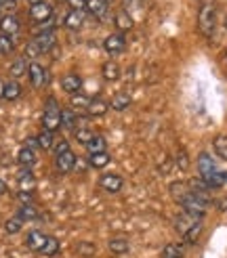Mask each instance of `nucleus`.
Returning a JSON list of instances; mask_svg holds the SVG:
<instances>
[{
  "instance_id": "19",
  "label": "nucleus",
  "mask_w": 227,
  "mask_h": 258,
  "mask_svg": "<svg viewBox=\"0 0 227 258\" xmlns=\"http://www.w3.org/2000/svg\"><path fill=\"white\" fill-rule=\"evenodd\" d=\"M17 162H19L21 166H25V168L34 166V164H36V153H34V149H30V147H21L19 153H17Z\"/></svg>"
},
{
  "instance_id": "8",
  "label": "nucleus",
  "mask_w": 227,
  "mask_h": 258,
  "mask_svg": "<svg viewBox=\"0 0 227 258\" xmlns=\"http://www.w3.org/2000/svg\"><path fill=\"white\" fill-rule=\"evenodd\" d=\"M122 176L120 174H114V172H109V174H101L99 176V187L101 189H105V191H109V193H118L120 189H122Z\"/></svg>"
},
{
  "instance_id": "14",
  "label": "nucleus",
  "mask_w": 227,
  "mask_h": 258,
  "mask_svg": "<svg viewBox=\"0 0 227 258\" xmlns=\"http://www.w3.org/2000/svg\"><path fill=\"white\" fill-rule=\"evenodd\" d=\"M34 42L38 44V48H40L42 53H46V50H50V48L55 46V42H57V36H55V32H44V34H36Z\"/></svg>"
},
{
  "instance_id": "4",
  "label": "nucleus",
  "mask_w": 227,
  "mask_h": 258,
  "mask_svg": "<svg viewBox=\"0 0 227 258\" xmlns=\"http://www.w3.org/2000/svg\"><path fill=\"white\" fill-rule=\"evenodd\" d=\"M28 76H30V80H32V86H34V88H42L44 84H48V72L40 66V63H30Z\"/></svg>"
},
{
  "instance_id": "30",
  "label": "nucleus",
  "mask_w": 227,
  "mask_h": 258,
  "mask_svg": "<svg viewBox=\"0 0 227 258\" xmlns=\"http://www.w3.org/2000/svg\"><path fill=\"white\" fill-rule=\"evenodd\" d=\"M13 48H15V40H13V36L0 34V55H11Z\"/></svg>"
},
{
  "instance_id": "36",
  "label": "nucleus",
  "mask_w": 227,
  "mask_h": 258,
  "mask_svg": "<svg viewBox=\"0 0 227 258\" xmlns=\"http://www.w3.org/2000/svg\"><path fill=\"white\" fill-rule=\"evenodd\" d=\"M38 55H42V50L38 48V44H36L34 40H30L28 44H25V53H23V57H25V59H34V57H38Z\"/></svg>"
},
{
  "instance_id": "27",
  "label": "nucleus",
  "mask_w": 227,
  "mask_h": 258,
  "mask_svg": "<svg viewBox=\"0 0 227 258\" xmlns=\"http://www.w3.org/2000/svg\"><path fill=\"white\" fill-rule=\"evenodd\" d=\"M38 139V147L48 151V149H53L55 147V139H53V133H48V131H42L40 135L36 137Z\"/></svg>"
},
{
  "instance_id": "29",
  "label": "nucleus",
  "mask_w": 227,
  "mask_h": 258,
  "mask_svg": "<svg viewBox=\"0 0 227 258\" xmlns=\"http://www.w3.org/2000/svg\"><path fill=\"white\" fill-rule=\"evenodd\" d=\"M109 250L116 252V254H124L126 250H129V241H126L124 237H111L109 239Z\"/></svg>"
},
{
  "instance_id": "25",
  "label": "nucleus",
  "mask_w": 227,
  "mask_h": 258,
  "mask_svg": "<svg viewBox=\"0 0 227 258\" xmlns=\"http://www.w3.org/2000/svg\"><path fill=\"white\" fill-rule=\"evenodd\" d=\"M101 72H103V78L105 80H118L120 78V66H118L116 61H107Z\"/></svg>"
},
{
  "instance_id": "37",
  "label": "nucleus",
  "mask_w": 227,
  "mask_h": 258,
  "mask_svg": "<svg viewBox=\"0 0 227 258\" xmlns=\"http://www.w3.org/2000/svg\"><path fill=\"white\" fill-rule=\"evenodd\" d=\"M88 103H91V99L84 97V95H78V93L72 95V105H74V107H82V109H86V107H88Z\"/></svg>"
},
{
  "instance_id": "21",
  "label": "nucleus",
  "mask_w": 227,
  "mask_h": 258,
  "mask_svg": "<svg viewBox=\"0 0 227 258\" xmlns=\"http://www.w3.org/2000/svg\"><path fill=\"white\" fill-rule=\"evenodd\" d=\"M109 107L116 109V111H124L126 107H131V97L126 95V93H118L116 97L109 101Z\"/></svg>"
},
{
  "instance_id": "9",
  "label": "nucleus",
  "mask_w": 227,
  "mask_h": 258,
  "mask_svg": "<svg viewBox=\"0 0 227 258\" xmlns=\"http://www.w3.org/2000/svg\"><path fill=\"white\" fill-rule=\"evenodd\" d=\"M217 164H214V160L208 156V153H200L198 158V172H200V178H206L210 176L212 172H217Z\"/></svg>"
},
{
  "instance_id": "44",
  "label": "nucleus",
  "mask_w": 227,
  "mask_h": 258,
  "mask_svg": "<svg viewBox=\"0 0 227 258\" xmlns=\"http://www.w3.org/2000/svg\"><path fill=\"white\" fill-rule=\"evenodd\" d=\"M0 97H5V82H0Z\"/></svg>"
},
{
  "instance_id": "18",
  "label": "nucleus",
  "mask_w": 227,
  "mask_h": 258,
  "mask_svg": "<svg viewBox=\"0 0 227 258\" xmlns=\"http://www.w3.org/2000/svg\"><path fill=\"white\" fill-rule=\"evenodd\" d=\"M86 149H88V153H105L107 151V143H105V139L101 137V135H93V139L88 141V145H86Z\"/></svg>"
},
{
  "instance_id": "33",
  "label": "nucleus",
  "mask_w": 227,
  "mask_h": 258,
  "mask_svg": "<svg viewBox=\"0 0 227 258\" xmlns=\"http://www.w3.org/2000/svg\"><path fill=\"white\" fill-rule=\"evenodd\" d=\"M21 227H23V218L21 216H13V218H9L7 221V233H19L21 231Z\"/></svg>"
},
{
  "instance_id": "43",
  "label": "nucleus",
  "mask_w": 227,
  "mask_h": 258,
  "mask_svg": "<svg viewBox=\"0 0 227 258\" xmlns=\"http://www.w3.org/2000/svg\"><path fill=\"white\" fill-rule=\"evenodd\" d=\"M5 193H7V185L0 180V196H5Z\"/></svg>"
},
{
  "instance_id": "35",
  "label": "nucleus",
  "mask_w": 227,
  "mask_h": 258,
  "mask_svg": "<svg viewBox=\"0 0 227 258\" xmlns=\"http://www.w3.org/2000/svg\"><path fill=\"white\" fill-rule=\"evenodd\" d=\"M76 250H78L82 256H86V258H91L95 252H97V248L93 246V243L91 241H80L78 243V246H76Z\"/></svg>"
},
{
  "instance_id": "28",
  "label": "nucleus",
  "mask_w": 227,
  "mask_h": 258,
  "mask_svg": "<svg viewBox=\"0 0 227 258\" xmlns=\"http://www.w3.org/2000/svg\"><path fill=\"white\" fill-rule=\"evenodd\" d=\"M109 162H111V158L107 156V151L105 153H93V156L88 158V164H91L93 168H105Z\"/></svg>"
},
{
  "instance_id": "40",
  "label": "nucleus",
  "mask_w": 227,
  "mask_h": 258,
  "mask_svg": "<svg viewBox=\"0 0 227 258\" xmlns=\"http://www.w3.org/2000/svg\"><path fill=\"white\" fill-rule=\"evenodd\" d=\"M63 151H70V145H68V141H59L57 147H55V156H59V153Z\"/></svg>"
},
{
  "instance_id": "12",
  "label": "nucleus",
  "mask_w": 227,
  "mask_h": 258,
  "mask_svg": "<svg viewBox=\"0 0 227 258\" xmlns=\"http://www.w3.org/2000/svg\"><path fill=\"white\" fill-rule=\"evenodd\" d=\"M44 243H46V235L40 233V231H30L28 237H25V246L34 252H42Z\"/></svg>"
},
{
  "instance_id": "45",
  "label": "nucleus",
  "mask_w": 227,
  "mask_h": 258,
  "mask_svg": "<svg viewBox=\"0 0 227 258\" xmlns=\"http://www.w3.org/2000/svg\"><path fill=\"white\" fill-rule=\"evenodd\" d=\"M5 3H7V0H0V9H3V7H5Z\"/></svg>"
},
{
  "instance_id": "7",
  "label": "nucleus",
  "mask_w": 227,
  "mask_h": 258,
  "mask_svg": "<svg viewBox=\"0 0 227 258\" xmlns=\"http://www.w3.org/2000/svg\"><path fill=\"white\" fill-rule=\"evenodd\" d=\"M30 17L36 21V23H42V21H48L50 17H53V7H50L48 3H36L30 7Z\"/></svg>"
},
{
  "instance_id": "47",
  "label": "nucleus",
  "mask_w": 227,
  "mask_h": 258,
  "mask_svg": "<svg viewBox=\"0 0 227 258\" xmlns=\"http://www.w3.org/2000/svg\"><path fill=\"white\" fill-rule=\"evenodd\" d=\"M225 57H227V53H225Z\"/></svg>"
},
{
  "instance_id": "2",
  "label": "nucleus",
  "mask_w": 227,
  "mask_h": 258,
  "mask_svg": "<svg viewBox=\"0 0 227 258\" xmlns=\"http://www.w3.org/2000/svg\"><path fill=\"white\" fill-rule=\"evenodd\" d=\"M198 30L206 38L214 36V30H217V7L212 3L202 5L200 13H198Z\"/></svg>"
},
{
  "instance_id": "39",
  "label": "nucleus",
  "mask_w": 227,
  "mask_h": 258,
  "mask_svg": "<svg viewBox=\"0 0 227 258\" xmlns=\"http://www.w3.org/2000/svg\"><path fill=\"white\" fill-rule=\"evenodd\" d=\"M68 7H72V11H84L86 0H68Z\"/></svg>"
},
{
  "instance_id": "31",
  "label": "nucleus",
  "mask_w": 227,
  "mask_h": 258,
  "mask_svg": "<svg viewBox=\"0 0 227 258\" xmlns=\"http://www.w3.org/2000/svg\"><path fill=\"white\" fill-rule=\"evenodd\" d=\"M74 137H76V141H78V143H82V145H88V141L93 139V133L88 131V128L80 126V128H76V131H74Z\"/></svg>"
},
{
  "instance_id": "26",
  "label": "nucleus",
  "mask_w": 227,
  "mask_h": 258,
  "mask_svg": "<svg viewBox=\"0 0 227 258\" xmlns=\"http://www.w3.org/2000/svg\"><path fill=\"white\" fill-rule=\"evenodd\" d=\"M212 147H214V153H217L221 160L227 162V135H221V137L214 139L212 141Z\"/></svg>"
},
{
  "instance_id": "24",
  "label": "nucleus",
  "mask_w": 227,
  "mask_h": 258,
  "mask_svg": "<svg viewBox=\"0 0 227 258\" xmlns=\"http://www.w3.org/2000/svg\"><path fill=\"white\" fill-rule=\"evenodd\" d=\"M19 95H21V84H19L17 80H11V82L5 84V97H3V99H7V101H15Z\"/></svg>"
},
{
  "instance_id": "38",
  "label": "nucleus",
  "mask_w": 227,
  "mask_h": 258,
  "mask_svg": "<svg viewBox=\"0 0 227 258\" xmlns=\"http://www.w3.org/2000/svg\"><path fill=\"white\" fill-rule=\"evenodd\" d=\"M177 164H179V168L181 170H185L187 168V166H189V160H187V153L181 149L179 153H177Z\"/></svg>"
},
{
  "instance_id": "34",
  "label": "nucleus",
  "mask_w": 227,
  "mask_h": 258,
  "mask_svg": "<svg viewBox=\"0 0 227 258\" xmlns=\"http://www.w3.org/2000/svg\"><path fill=\"white\" fill-rule=\"evenodd\" d=\"M59 252V241L55 237H46V243H44V248H42V254L46 256H55Z\"/></svg>"
},
{
  "instance_id": "46",
  "label": "nucleus",
  "mask_w": 227,
  "mask_h": 258,
  "mask_svg": "<svg viewBox=\"0 0 227 258\" xmlns=\"http://www.w3.org/2000/svg\"><path fill=\"white\" fill-rule=\"evenodd\" d=\"M30 3H32V5H36V3H42V0H30Z\"/></svg>"
},
{
  "instance_id": "3",
  "label": "nucleus",
  "mask_w": 227,
  "mask_h": 258,
  "mask_svg": "<svg viewBox=\"0 0 227 258\" xmlns=\"http://www.w3.org/2000/svg\"><path fill=\"white\" fill-rule=\"evenodd\" d=\"M42 126H44V131H48V133H55V131L61 128V107L57 105L55 97H48L46 105H44Z\"/></svg>"
},
{
  "instance_id": "42",
  "label": "nucleus",
  "mask_w": 227,
  "mask_h": 258,
  "mask_svg": "<svg viewBox=\"0 0 227 258\" xmlns=\"http://www.w3.org/2000/svg\"><path fill=\"white\" fill-rule=\"evenodd\" d=\"M25 147H30V149H36V147H38V139H36V137L28 139V141H25Z\"/></svg>"
},
{
  "instance_id": "1",
  "label": "nucleus",
  "mask_w": 227,
  "mask_h": 258,
  "mask_svg": "<svg viewBox=\"0 0 227 258\" xmlns=\"http://www.w3.org/2000/svg\"><path fill=\"white\" fill-rule=\"evenodd\" d=\"M175 229L181 233V237L187 241V243H194L202 231V218L200 216H194V214H179L175 218Z\"/></svg>"
},
{
  "instance_id": "6",
  "label": "nucleus",
  "mask_w": 227,
  "mask_h": 258,
  "mask_svg": "<svg viewBox=\"0 0 227 258\" xmlns=\"http://www.w3.org/2000/svg\"><path fill=\"white\" fill-rule=\"evenodd\" d=\"M103 48L107 50L109 55H118V53H122V50L126 48V38H124V34H122V32H118V34H109L105 40H103Z\"/></svg>"
},
{
  "instance_id": "16",
  "label": "nucleus",
  "mask_w": 227,
  "mask_h": 258,
  "mask_svg": "<svg viewBox=\"0 0 227 258\" xmlns=\"http://www.w3.org/2000/svg\"><path fill=\"white\" fill-rule=\"evenodd\" d=\"M107 109H109V103H105L103 99H91V103H88V107H86V113L97 118V115H103Z\"/></svg>"
},
{
  "instance_id": "17",
  "label": "nucleus",
  "mask_w": 227,
  "mask_h": 258,
  "mask_svg": "<svg viewBox=\"0 0 227 258\" xmlns=\"http://www.w3.org/2000/svg\"><path fill=\"white\" fill-rule=\"evenodd\" d=\"M28 59L25 57H19V59H15L13 61V66H11V76H13V80H17V78H21V76H25L28 74Z\"/></svg>"
},
{
  "instance_id": "11",
  "label": "nucleus",
  "mask_w": 227,
  "mask_h": 258,
  "mask_svg": "<svg viewBox=\"0 0 227 258\" xmlns=\"http://www.w3.org/2000/svg\"><path fill=\"white\" fill-rule=\"evenodd\" d=\"M80 86H82V78L78 74H68V76H63V80H61V88L66 90L68 95H76V93H80Z\"/></svg>"
},
{
  "instance_id": "41",
  "label": "nucleus",
  "mask_w": 227,
  "mask_h": 258,
  "mask_svg": "<svg viewBox=\"0 0 227 258\" xmlns=\"http://www.w3.org/2000/svg\"><path fill=\"white\" fill-rule=\"evenodd\" d=\"M19 200L23 204H32V193L30 191H19Z\"/></svg>"
},
{
  "instance_id": "13",
  "label": "nucleus",
  "mask_w": 227,
  "mask_h": 258,
  "mask_svg": "<svg viewBox=\"0 0 227 258\" xmlns=\"http://www.w3.org/2000/svg\"><path fill=\"white\" fill-rule=\"evenodd\" d=\"M63 25L68 30H80L84 25V11H70L66 19H63Z\"/></svg>"
},
{
  "instance_id": "5",
  "label": "nucleus",
  "mask_w": 227,
  "mask_h": 258,
  "mask_svg": "<svg viewBox=\"0 0 227 258\" xmlns=\"http://www.w3.org/2000/svg\"><path fill=\"white\" fill-rule=\"evenodd\" d=\"M55 168L59 174H70L76 168V156L72 151L59 153V156H55Z\"/></svg>"
},
{
  "instance_id": "22",
  "label": "nucleus",
  "mask_w": 227,
  "mask_h": 258,
  "mask_svg": "<svg viewBox=\"0 0 227 258\" xmlns=\"http://www.w3.org/2000/svg\"><path fill=\"white\" fill-rule=\"evenodd\" d=\"M76 124H78V118H76L74 109H61V126L68 131H76Z\"/></svg>"
},
{
  "instance_id": "20",
  "label": "nucleus",
  "mask_w": 227,
  "mask_h": 258,
  "mask_svg": "<svg viewBox=\"0 0 227 258\" xmlns=\"http://www.w3.org/2000/svg\"><path fill=\"white\" fill-rule=\"evenodd\" d=\"M116 25H118V30L120 32H129L133 30V17L129 15V11H118V15H116Z\"/></svg>"
},
{
  "instance_id": "10",
  "label": "nucleus",
  "mask_w": 227,
  "mask_h": 258,
  "mask_svg": "<svg viewBox=\"0 0 227 258\" xmlns=\"http://www.w3.org/2000/svg\"><path fill=\"white\" fill-rule=\"evenodd\" d=\"M21 30V23L15 15H5V17H0V34H5V36H15L17 32Z\"/></svg>"
},
{
  "instance_id": "15",
  "label": "nucleus",
  "mask_w": 227,
  "mask_h": 258,
  "mask_svg": "<svg viewBox=\"0 0 227 258\" xmlns=\"http://www.w3.org/2000/svg\"><path fill=\"white\" fill-rule=\"evenodd\" d=\"M86 11L97 19H103L107 13V0H86Z\"/></svg>"
},
{
  "instance_id": "32",
  "label": "nucleus",
  "mask_w": 227,
  "mask_h": 258,
  "mask_svg": "<svg viewBox=\"0 0 227 258\" xmlns=\"http://www.w3.org/2000/svg\"><path fill=\"white\" fill-rule=\"evenodd\" d=\"M17 216H21L23 221H32V218H36L38 216V210L34 208L32 204H23L21 208H19V214Z\"/></svg>"
},
{
  "instance_id": "23",
  "label": "nucleus",
  "mask_w": 227,
  "mask_h": 258,
  "mask_svg": "<svg viewBox=\"0 0 227 258\" xmlns=\"http://www.w3.org/2000/svg\"><path fill=\"white\" fill-rule=\"evenodd\" d=\"M160 258H183V246L181 243H166Z\"/></svg>"
}]
</instances>
